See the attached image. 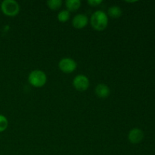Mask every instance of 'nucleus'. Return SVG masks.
<instances>
[{
  "mask_svg": "<svg viewBox=\"0 0 155 155\" xmlns=\"http://www.w3.org/2000/svg\"><path fill=\"white\" fill-rule=\"evenodd\" d=\"M108 16L101 10L93 12L90 18V24L92 28L97 31H103L108 25Z\"/></svg>",
  "mask_w": 155,
  "mask_h": 155,
  "instance_id": "nucleus-1",
  "label": "nucleus"
},
{
  "mask_svg": "<svg viewBox=\"0 0 155 155\" xmlns=\"http://www.w3.org/2000/svg\"><path fill=\"white\" fill-rule=\"evenodd\" d=\"M28 82L35 88L43 87L47 83V75L41 70H34L29 74Z\"/></svg>",
  "mask_w": 155,
  "mask_h": 155,
  "instance_id": "nucleus-2",
  "label": "nucleus"
},
{
  "mask_svg": "<svg viewBox=\"0 0 155 155\" xmlns=\"http://www.w3.org/2000/svg\"><path fill=\"white\" fill-rule=\"evenodd\" d=\"M1 11L8 17H15L20 12V5L15 0H4L0 5Z\"/></svg>",
  "mask_w": 155,
  "mask_h": 155,
  "instance_id": "nucleus-3",
  "label": "nucleus"
},
{
  "mask_svg": "<svg viewBox=\"0 0 155 155\" xmlns=\"http://www.w3.org/2000/svg\"><path fill=\"white\" fill-rule=\"evenodd\" d=\"M58 68L64 74H71L76 71L77 64L76 61L71 58H63L59 61Z\"/></svg>",
  "mask_w": 155,
  "mask_h": 155,
  "instance_id": "nucleus-4",
  "label": "nucleus"
},
{
  "mask_svg": "<svg viewBox=\"0 0 155 155\" xmlns=\"http://www.w3.org/2000/svg\"><path fill=\"white\" fill-rule=\"evenodd\" d=\"M89 80L86 75L79 74L73 80V85L74 88L79 92H85L89 87Z\"/></svg>",
  "mask_w": 155,
  "mask_h": 155,
  "instance_id": "nucleus-5",
  "label": "nucleus"
},
{
  "mask_svg": "<svg viewBox=\"0 0 155 155\" xmlns=\"http://www.w3.org/2000/svg\"><path fill=\"white\" fill-rule=\"evenodd\" d=\"M89 18L84 14H77L72 20V24L76 29H83L89 24Z\"/></svg>",
  "mask_w": 155,
  "mask_h": 155,
  "instance_id": "nucleus-6",
  "label": "nucleus"
},
{
  "mask_svg": "<svg viewBox=\"0 0 155 155\" xmlns=\"http://www.w3.org/2000/svg\"><path fill=\"white\" fill-rule=\"evenodd\" d=\"M144 133L141 129L133 128L129 132L128 139L130 143L139 144L143 140Z\"/></svg>",
  "mask_w": 155,
  "mask_h": 155,
  "instance_id": "nucleus-7",
  "label": "nucleus"
},
{
  "mask_svg": "<svg viewBox=\"0 0 155 155\" xmlns=\"http://www.w3.org/2000/svg\"><path fill=\"white\" fill-rule=\"evenodd\" d=\"M95 92L100 98H107L110 94V89L104 83H99L95 89Z\"/></svg>",
  "mask_w": 155,
  "mask_h": 155,
  "instance_id": "nucleus-8",
  "label": "nucleus"
},
{
  "mask_svg": "<svg viewBox=\"0 0 155 155\" xmlns=\"http://www.w3.org/2000/svg\"><path fill=\"white\" fill-rule=\"evenodd\" d=\"M122 9L117 5H112L107 10V16L114 19H117L122 16Z\"/></svg>",
  "mask_w": 155,
  "mask_h": 155,
  "instance_id": "nucleus-9",
  "label": "nucleus"
},
{
  "mask_svg": "<svg viewBox=\"0 0 155 155\" xmlns=\"http://www.w3.org/2000/svg\"><path fill=\"white\" fill-rule=\"evenodd\" d=\"M65 6L68 12H76L81 6V1L80 0H67L65 2Z\"/></svg>",
  "mask_w": 155,
  "mask_h": 155,
  "instance_id": "nucleus-10",
  "label": "nucleus"
},
{
  "mask_svg": "<svg viewBox=\"0 0 155 155\" xmlns=\"http://www.w3.org/2000/svg\"><path fill=\"white\" fill-rule=\"evenodd\" d=\"M62 0H48L46 2V5L51 10L56 11L62 6Z\"/></svg>",
  "mask_w": 155,
  "mask_h": 155,
  "instance_id": "nucleus-11",
  "label": "nucleus"
},
{
  "mask_svg": "<svg viewBox=\"0 0 155 155\" xmlns=\"http://www.w3.org/2000/svg\"><path fill=\"white\" fill-rule=\"evenodd\" d=\"M58 20L61 23H65L69 21L71 18V12H68V10H61L58 14Z\"/></svg>",
  "mask_w": 155,
  "mask_h": 155,
  "instance_id": "nucleus-12",
  "label": "nucleus"
},
{
  "mask_svg": "<svg viewBox=\"0 0 155 155\" xmlns=\"http://www.w3.org/2000/svg\"><path fill=\"white\" fill-rule=\"evenodd\" d=\"M8 126V120L7 117L3 114H0V133H2L7 130Z\"/></svg>",
  "mask_w": 155,
  "mask_h": 155,
  "instance_id": "nucleus-13",
  "label": "nucleus"
},
{
  "mask_svg": "<svg viewBox=\"0 0 155 155\" xmlns=\"http://www.w3.org/2000/svg\"><path fill=\"white\" fill-rule=\"evenodd\" d=\"M102 3V0H88L87 4L92 7H96Z\"/></svg>",
  "mask_w": 155,
  "mask_h": 155,
  "instance_id": "nucleus-14",
  "label": "nucleus"
},
{
  "mask_svg": "<svg viewBox=\"0 0 155 155\" xmlns=\"http://www.w3.org/2000/svg\"><path fill=\"white\" fill-rule=\"evenodd\" d=\"M126 2H130V3H133V2H137V1H126Z\"/></svg>",
  "mask_w": 155,
  "mask_h": 155,
  "instance_id": "nucleus-15",
  "label": "nucleus"
},
{
  "mask_svg": "<svg viewBox=\"0 0 155 155\" xmlns=\"http://www.w3.org/2000/svg\"><path fill=\"white\" fill-rule=\"evenodd\" d=\"M0 5H1V2H0Z\"/></svg>",
  "mask_w": 155,
  "mask_h": 155,
  "instance_id": "nucleus-16",
  "label": "nucleus"
},
{
  "mask_svg": "<svg viewBox=\"0 0 155 155\" xmlns=\"http://www.w3.org/2000/svg\"><path fill=\"white\" fill-rule=\"evenodd\" d=\"M0 155H1V154H0Z\"/></svg>",
  "mask_w": 155,
  "mask_h": 155,
  "instance_id": "nucleus-17",
  "label": "nucleus"
}]
</instances>
